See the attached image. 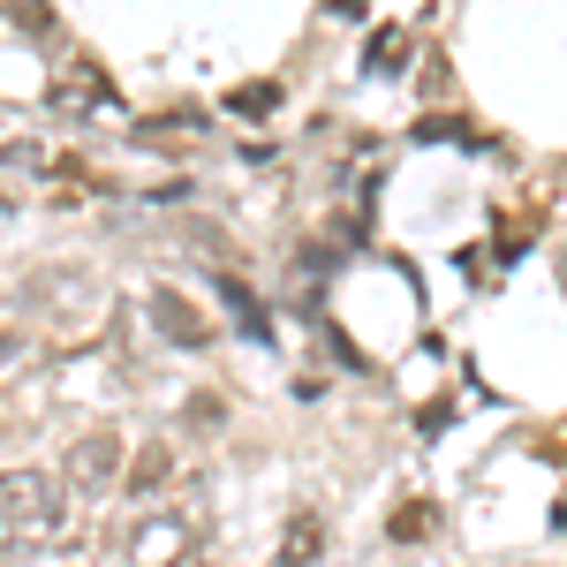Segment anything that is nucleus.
<instances>
[{"label": "nucleus", "mask_w": 567, "mask_h": 567, "mask_svg": "<svg viewBox=\"0 0 567 567\" xmlns=\"http://www.w3.org/2000/svg\"><path fill=\"white\" fill-rule=\"evenodd\" d=\"M69 529V484L45 470H0V553H31Z\"/></svg>", "instance_id": "f257e3e1"}, {"label": "nucleus", "mask_w": 567, "mask_h": 567, "mask_svg": "<svg viewBox=\"0 0 567 567\" xmlns=\"http://www.w3.org/2000/svg\"><path fill=\"white\" fill-rule=\"evenodd\" d=\"M205 515L197 507H144L130 523V567H197Z\"/></svg>", "instance_id": "f03ea898"}, {"label": "nucleus", "mask_w": 567, "mask_h": 567, "mask_svg": "<svg viewBox=\"0 0 567 567\" xmlns=\"http://www.w3.org/2000/svg\"><path fill=\"white\" fill-rule=\"evenodd\" d=\"M122 477H130V439L114 432V424H106V432H84L61 454V484H69V492H91V499H99V492H114Z\"/></svg>", "instance_id": "7ed1b4c3"}, {"label": "nucleus", "mask_w": 567, "mask_h": 567, "mask_svg": "<svg viewBox=\"0 0 567 567\" xmlns=\"http://www.w3.org/2000/svg\"><path fill=\"white\" fill-rule=\"evenodd\" d=\"M152 326H159V333H167L175 349H205V341H213V326L197 318V303H189L182 288H167V280L152 288Z\"/></svg>", "instance_id": "20e7f679"}, {"label": "nucleus", "mask_w": 567, "mask_h": 567, "mask_svg": "<svg viewBox=\"0 0 567 567\" xmlns=\"http://www.w3.org/2000/svg\"><path fill=\"white\" fill-rule=\"evenodd\" d=\"M318 553H326V523L318 515H296L288 537H280V553H272V567H318Z\"/></svg>", "instance_id": "39448f33"}, {"label": "nucleus", "mask_w": 567, "mask_h": 567, "mask_svg": "<svg viewBox=\"0 0 567 567\" xmlns=\"http://www.w3.org/2000/svg\"><path fill=\"white\" fill-rule=\"evenodd\" d=\"M175 477V454H167V439H159V446H144V454H136V470L122 484H130L136 499H152V492H159V484Z\"/></svg>", "instance_id": "423d86ee"}, {"label": "nucleus", "mask_w": 567, "mask_h": 567, "mask_svg": "<svg viewBox=\"0 0 567 567\" xmlns=\"http://www.w3.org/2000/svg\"><path fill=\"white\" fill-rule=\"evenodd\" d=\"M424 529H432L424 507H401V515H393V537H424Z\"/></svg>", "instance_id": "0eeeda50"}, {"label": "nucleus", "mask_w": 567, "mask_h": 567, "mask_svg": "<svg viewBox=\"0 0 567 567\" xmlns=\"http://www.w3.org/2000/svg\"><path fill=\"white\" fill-rule=\"evenodd\" d=\"M0 355H16V341H8V333H0Z\"/></svg>", "instance_id": "6e6552de"}]
</instances>
